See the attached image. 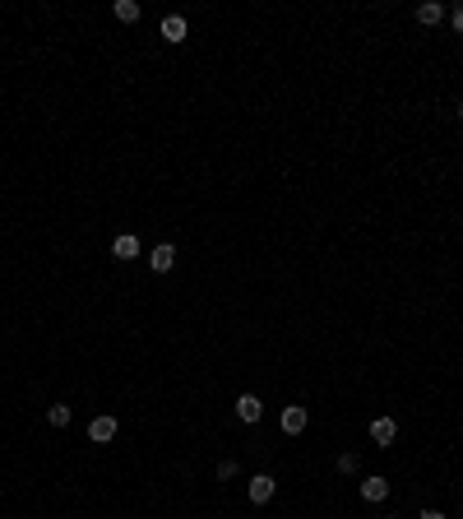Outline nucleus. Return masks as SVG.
I'll return each mask as SVG.
<instances>
[{
  "label": "nucleus",
  "instance_id": "1",
  "mask_svg": "<svg viewBox=\"0 0 463 519\" xmlns=\"http://www.w3.org/2000/svg\"><path fill=\"white\" fill-rule=\"evenodd\" d=\"M274 491H278V482H274L269 473H255V477H250V501H255V505H269V501H274Z\"/></svg>",
  "mask_w": 463,
  "mask_h": 519
},
{
  "label": "nucleus",
  "instance_id": "2",
  "mask_svg": "<svg viewBox=\"0 0 463 519\" xmlns=\"http://www.w3.org/2000/svg\"><path fill=\"white\" fill-rule=\"evenodd\" d=\"M370 441L375 445H394L399 441V422H394V417H375V422H370Z\"/></svg>",
  "mask_w": 463,
  "mask_h": 519
},
{
  "label": "nucleus",
  "instance_id": "3",
  "mask_svg": "<svg viewBox=\"0 0 463 519\" xmlns=\"http://www.w3.org/2000/svg\"><path fill=\"white\" fill-rule=\"evenodd\" d=\"M171 264H176V246H171V242L153 246V255H149V269H153V274H167Z\"/></svg>",
  "mask_w": 463,
  "mask_h": 519
},
{
  "label": "nucleus",
  "instance_id": "4",
  "mask_svg": "<svg viewBox=\"0 0 463 519\" xmlns=\"http://www.w3.org/2000/svg\"><path fill=\"white\" fill-rule=\"evenodd\" d=\"M278 427L287 431V436H301V431H306V408H283V417H278Z\"/></svg>",
  "mask_w": 463,
  "mask_h": 519
},
{
  "label": "nucleus",
  "instance_id": "5",
  "mask_svg": "<svg viewBox=\"0 0 463 519\" xmlns=\"http://www.w3.org/2000/svg\"><path fill=\"white\" fill-rule=\"evenodd\" d=\"M236 417H241V422H260V417H264V403H260L255 394H241V399H236Z\"/></svg>",
  "mask_w": 463,
  "mask_h": 519
},
{
  "label": "nucleus",
  "instance_id": "6",
  "mask_svg": "<svg viewBox=\"0 0 463 519\" xmlns=\"http://www.w3.org/2000/svg\"><path fill=\"white\" fill-rule=\"evenodd\" d=\"M440 19H445V5H440V0H426V5H417V24H422V28H435Z\"/></svg>",
  "mask_w": 463,
  "mask_h": 519
},
{
  "label": "nucleus",
  "instance_id": "7",
  "mask_svg": "<svg viewBox=\"0 0 463 519\" xmlns=\"http://www.w3.org/2000/svg\"><path fill=\"white\" fill-rule=\"evenodd\" d=\"M111 255H116V260H135V255H139V237H130V232H121V237L111 242Z\"/></svg>",
  "mask_w": 463,
  "mask_h": 519
},
{
  "label": "nucleus",
  "instance_id": "8",
  "mask_svg": "<svg viewBox=\"0 0 463 519\" xmlns=\"http://www.w3.org/2000/svg\"><path fill=\"white\" fill-rule=\"evenodd\" d=\"M88 436H93V441H97V445H107L111 436H116V417H93Z\"/></svg>",
  "mask_w": 463,
  "mask_h": 519
},
{
  "label": "nucleus",
  "instance_id": "9",
  "mask_svg": "<svg viewBox=\"0 0 463 519\" xmlns=\"http://www.w3.org/2000/svg\"><path fill=\"white\" fill-rule=\"evenodd\" d=\"M361 496H366V501H385V496H389V482H385L380 473L366 477V482H361Z\"/></svg>",
  "mask_w": 463,
  "mask_h": 519
},
{
  "label": "nucleus",
  "instance_id": "10",
  "mask_svg": "<svg viewBox=\"0 0 463 519\" xmlns=\"http://www.w3.org/2000/svg\"><path fill=\"white\" fill-rule=\"evenodd\" d=\"M162 37H167V42H185V19L181 15H167V19H162Z\"/></svg>",
  "mask_w": 463,
  "mask_h": 519
},
{
  "label": "nucleus",
  "instance_id": "11",
  "mask_svg": "<svg viewBox=\"0 0 463 519\" xmlns=\"http://www.w3.org/2000/svg\"><path fill=\"white\" fill-rule=\"evenodd\" d=\"M46 422H51L56 431L70 427V403H51V408H46Z\"/></svg>",
  "mask_w": 463,
  "mask_h": 519
},
{
  "label": "nucleus",
  "instance_id": "12",
  "mask_svg": "<svg viewBox=\"0 0 463 519\" xmlns=\"http://www.w3.org/2000/svg\"><path fill=\"white\" fill-rule=\"evenodd\" d=\"M111 15L121 19V24H135V19H139V5H135V0H116V5H111Z\"/></svg>",
  "mask_w": 463,
  "mask_h": 519
},
{
  "label": "nucleus",
  "instance_id": "13",
  "mask_svg": "<svg viewBox=\"0 0 463 519\" xmlns=\"http://www.w3.org/2000/svg\"><path fill=\"white\" fill-rule=\"evenodd\" d=\"M218 477L232 482V477H236V459H223V464H218Z\"/></svg>",
  "mask_w": 463,
  "mask_h": 519
},
{
  "label": "nucleus",
  "instance_id": "14",
  "mask_svg": "<svg viewBox=\"0 0 463 519\" xmlns=\"http://www.w3.org/2000/svg\"><path fill=\"white\" fill-rule=\"evenodd\" d=\"M361 464H357V455H339V473H357Z\"/></svg>",
  "mask_w": 463,
  "mask_h": 519
},
{
  "label": "nucleus",
  "instance_id": "15",
  "mask_svg": "<svg viewBox=\"0 0 463 519\" xmlns=\"http://www.w3.org/2000/svg\"><path fill=\"white\" fill-rule=\"evenodd\" d=\"M449 24H454V33H463V10H454V15H449Z\"/></svg>",
  "mask_w": 463,
  "mask_h": 519
},
{
  "label": "nucleus",
  "instance_id": "16",
  "mask_svg": "<svg viewBox=\"0 0 463 519\" xmlns=\"http://www.w3.org/2000/svg\"><path fill=\"white\" fill-rule=\"evenodd\" d=\"M417 519H445V515H440V510H422Z\"/></svg>",
  "mask_w": 463,
  "mask_h": 519
},
{
  "label": "nucleus",
  "instance_id": "17",
  "mask_svg": "<svg viewBox=\"0 0 463 519\" xmlns=\"http://www.w3.org/2000/svg\"><path fill=\"white\" fill-rule=\"evenodd\" d=\"M459 116H463V107H459Z\"/></svg>",
  "mask_w": 463,
  "mask_h": 519
}]
</instances>
